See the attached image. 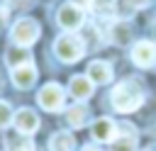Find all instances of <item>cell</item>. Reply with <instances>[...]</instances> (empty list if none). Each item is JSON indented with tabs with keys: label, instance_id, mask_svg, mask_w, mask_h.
I'll use <instances>...</instances> for the list:
<instances>
[{
	"label": "cell",
	"instance_id": "6da1fadb",
	"mask_svg": "<svg viewBox=\"0 0 156 151\" xmlns=\"http://www.w3.org/2000/svg\"><path fill=\"white\" fill-rule=\"evenodd\" d=\"M110 100H112V107L117 112L129 114V112H134V110L141 107V102H144V88L139 85V80L127 78V80H122V83L115 85V90L110 93Z\"/></svg>",
	"mask_w": 156,
	"mask_h": 151
},
{
	"label": "cell",
	"instance_id": "7a4b0ae2",
	"mask_svg": "<svg viewBox=\"0 0 156 151\" xmlns=\"http://www.w3.org/2000/svg\"><path fill=\"white\" fill-rule=\"evenodd\" d=\"M54 54H56L63 63H73V61L83 58V54H85V41H83V37H78V34H73V32H66V34H61V37L54 41Z\"/></svg>",
	"mask_w": 156,
	"mask_h": 151
},
{
	"label": "cell",
	"instance_id": "3957f363",
	"mask_svg": "<svg viewBox=\"0 0 156 151\" xmlns=\"http://www.w3.org/2000/svg\"><path fill=\"white\" fill-rule=\"evenodd\" d=\"M41 29H39V22L32 19V17H22L12 24L10 29V39L12 44H20V46H32L37 39H39Z\"/></svg>",
	"mask_w": 156,
	"mask_h": 151
},
{
	"label": "cell",
	"instance_id": "277c9868",
	"mask_svg": "<svg viewBox=\"0 0 156 151\" xmlns=\"http://www.w3.org/2000/svg\"><path fill=\"white\" fill-rule=\"evenodd\" d=\"M63 88L58 85V83H46L41 90H39V95H37V102L46 110V112H58L61 107H63Z\"/></svg>",
	"mask_w": 156,
	"mask_h": 151
},
{
	"label": "cell",
	"instance_id": "5b68a950",
	"mask_svg": "<svg viewBox=\"0 0 156 151\" xmlns=\"http://www.w3.org/2000/svg\"><path fill=\"white\" fill-rule=\"evenodd\" d=\"M56 22H58V27H63L66 32H73V29H80L83 24H85V17H83V10L78 7V5H63V7H58V12H56Z\"/></svg>",
	"mask_w": 156,
	"mask_h": 151
},
{
	"label": "cell",
	"instance_id": "8992f818",
	"mask_svg": "<svg viewBox=\"0 0 156 151\" xmlns=\"http://www.w3.org/2000/svg\"><path fill=\"white\" fill-rule=\"evenodd\" d=\"M132 61H134L139 68H151V66H156V44H154V41H146V39L136 41V44L132 46Z\"/></svg>",
	"mask_w": 156,
	"mask_h": 151
},
{
	"label": "cell",
	"instance_id": "52a82bcc",
	"mask_svg": "<svg viewBox=\"0 0 156 151\" xmlns=\"http://www.w3.org/2000/svg\"><path fill=\"white\" fill-rule=\"evenodd\" d=\"M12 122H15L17 132L24 134V136H29V134H34L39 129V114L34 110H29V107H20L15 112V117H12Z\"/></svg>",
	"mask_w": 156,
	"mask_h": 151
},
{
	"label": "cell",
	"instance_id": "ba28073f",
	"mask_svg": "<svg viewBox=\"0 0 156 151\" xmlns=\"http://www.w3.org/2000/svg\"><path fill=\"white\" fill-rule=\"evenodd\" d=\"M112 151H136V129L132 124H117V136L112 139Z\"/></svg>",
	"mask_w": 156,
	"mask_h": 151
},
{
	"label": "cell",
	"instance_id": "9c48e42d",
	"mask_svg": "<svg viewBox=\"0 0 156 151\" xmlns=\"http://www.w3.org/2000/svg\"><path fill=\"white\" fill-rule=\"evenodd\" d=\"M5 63H7V68H10V71H12V68H20V66L32 63V51H29V46L10 44V46L5 49Z\"/></svg>",
	"mask_w": 156,
	"mask_h": 151
},
{
	"label": "cell",
	"instance_id": "30bf717a",
	"mask_svg": "<svg viewBox=\"0 0 156 151\" xmlns=\"http://www.w3.org/2000/svg\"><path fill=\"white\" fill-rule=\"evenodd\" d=\"M93 90H95V83H93L88 76H73V78L68 80V93H71V97L78 100V102L88 100V97L93 95Z\"/></svg>",
	"mask_w": 156,
	"mask_h": 151
},
{
	"label": "cell",
	"instance_id": "8fae6325",
	"mask_svg": "<svg viewBox=\"0 0 156 151\" xmlns=\"http://www.w3.org/2000/svg\"><path fill=\"white\" fill-rule=\"evenodd\" d=\"M93 139L95 141H102V144H112V139L117 136V124L110 119V117H100L93 122Z\"/></svg>",
	"mask_w": 156,
	"mask_h": 151
},
{
	"label": "cell",
	"instance_id": "7c38bea8",
	"mask_svg": "<svg viewBox=\"0 0 156 151\" xmlns=\"http://www.w3.org/2000/svg\"><path fill=\"white\" fill-rule=\"evenodd\" d=\"M10 76H12L15 88H20V90H27V88H32V85L37 83V68H34V63H27V66H20V68H12Z\"/></svg>",
	"mask_w": 156,
	"mask_h": 151
},
{
	"label": "cell",
	"instance_id": "4fadbf2b",
	"mask_svg": "<svg viewBox=\"0 0 156 151\" xmlns=\"http://www.w3.org/2000/svg\"><path fill=\"white\" fill-rule=\"evenodd\" d=\"M85 76H88L93 83L105 85V83L112 80V68H110L107 61H93V63H88V73H85Z\"/></svg>",
	"mask_w": 156,
	"mask_h": 151
},
{
	"label": "cell",
	"instance_id": "5bb4252c",
	"mask_svg": "<svg viewBox=\"0 0 156 151\" xmlns=\"http://www.w3.org/2000/svg\"><path fill=\"white\" fill-rule=\"evenodd\" d=\"M76 149V139L71 132H56L49 139V151H73Z\"/></svg>",
	"mask_w": 156,
	"mask_h": 151
},
{
	"label": "cell",
	"instance_id": "9a60e30c",
	"mask_svg": "<svg viewBox=\"0 0 156 151\" xmlns=\"http://www.w3.org/2000/svg\"><path fill=\"white\" fill-rule=\"evenodd\" d=\"M129 37H132V29H129V24H127L124 19L112 22V27H110V41H112V44L124 46V44H129Z\"/></svg>",
	"mask_w": 156,
	"mask_h": 151
},
{
	"label": "cell",
	"instance_id": "2e32d148",
	"mask_svg": "<svg viewBox=\"0 0 156 151\" xmlns=\"http://www.w3.org/2000/svg\"><path fill=\"white\" fill-rule=\"evenodd\" d=\"M66 122H68L71 127H76V129L85 127V122H88V107H85L83 102H76L73 107L66 110Z\"/></svg>",
	"mask_w": 156,
	"mask_h": 151
},
{
	"label": "cell",
	"instance_id": "e0dca14e",
	"mask_svg": "<svg viewBox=\"0 0 156 151\" xmlns=\"http://www.w3.org/2000/svg\"><path fill=\"white\" fill-rule=\"evenodd\" d=\"M5 151H37V149H34V141L29 136L17 132V136H10L5 141Z\"/></svg>",
	"mask_w": 156,
	"mask_h": 151
},
{
	"label": "cell",
	"instance_id": "ac0fdd59",
	"mask_svg": "<svg viewBox=\"0 0 156 151\" xmlns=\"http://www.w3.org/2000/svg\"><path fill=\"white\" fill-rule=\"evenodd\" d=\"M115 2L117 0H90V10L95 15H100V17H105V15L115 12Z\"/></svg>",
	"mask_w": 156,
	"mask_h": 151
},
{
	"label": "cell",
	"instance_id": "d6986e66",
	"mask_svg": "<svg viewBox=\"0 0 156 151\" xmlns=\"http://www.w3.org/2000/svg\"><path fill=\"white\" fill-rule=\"evenodd\" d=\"M115 12H117V17H119V19H124V22H127V19L136 12V7H134L129 0H117V2H115Z\"/></svg>",
	"mask_w": 156,
	"mask_h": 151
},
{
	"label": "cell",
	"instance_id": "ffe728a7",
	"mask_svg": "<svg viewBox=\"0 0 156 151\" xmlns=\"http://www.w3.org/2000/svg\"><path fill=\"white\" fill-rule=\"evenodd\" d=\"M12 117H15V112H12V107L5 102V100H0V129H5L10 122H12Z\"/></svg>",
	"mask_w": 156,
	"mask_h": 151
},
{
	"label": "cell",
	"instance_id": "44dd1931",
	"mask_svg": "<svg viewBox=\"0 0 156 151\" xmlns=\"http://www.w3.org/2000/svg\"><path fill=\"white\" fill-rule=\"evenodd\" d=\"M7 24V7L5 5H0V29Z\"/></svg>",
	"mask_w": 156,
	"mask_h": 151
},
{
	"label": "cell",
	"instance_id": "7402d4cb",
	"mask_svg": "<svg viewBox=\"0 0 156 151\" xmlns=\"http://www.w3.org/2000/svg\"><path fill=\"white\" fill-rule=\"evenodd\" d=\"M71 5H78L83 10V7H90V0H71Z\"/></svg>",
	"mask_w": 156,
	"mask_h": 151
},
{
	"label": "cell",
	"instance_id": "603a6c76",
	"mask_svg": "<svg viewBox=\"0 0 156 151\" xmlns=\"http://www.w3.org/2000/svg\"><path fill=\"white\" fill-rule=\"evenodd\" d=\"M129 2H132V5H134V7H136V10H139V7H144V5H146V2H149V0H129Z\"/></svg>",
	"mask_w": 156,
	"mask_h": 151
},
{
	"label": "cell",
	"instance_id": "cb8c5ba5",
	"mask_svg": "<svg viewBox=\"0 0 156 151\" xmlns=\"http://www.w3.org/2000/svg\"><path fill=\"white\" fill-rule=\"evenodd\" d=\"M80 151H100V149H98V146H93V144H88V146H83Z\"/></svg>",
	"mask_w": 156,
	"mask_h": 151
},
{
	"label": "cell",
	"instance_id": "d4e9b609",
	"mask_svg": "<svg viewBox=\"0 0 156 151\" xmlns=\"http://www.w3.org/2000/svg\"><path fill=\"white\" fill-rule=\"evenodd\" d=\"M154 37H156V24H154Z\"/></svg>",
	"mask_w": 156,
	"mask_h": 151
}]
</instances>
